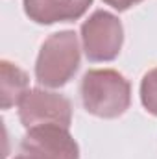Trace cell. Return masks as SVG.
Returning <instances> with one entry per match:
<instances>
[{"instance_id": "obj_1", "label": "cell", "mask_w": 157, "mask_h": 159, "mask_svg": "<svg viewBox=\"0 0 157 159\" xmlns=\"http://www.w3.org/2000/svg\"><path fill=\"white\" fill-rule=\"evenodd\" d=\"M81 102L87 113L100 119H117L129 109L131 85L113 69L85 72L79 85Z\"/></svg>"}, {"instance_id": "obj_2", "label": "cell", "mask_w": 157, "mask_h": 159, "mask_svg": "<svg viewBox=\"0 0 157 159\" xmlns=\"http://www.w3.org/2000/svg\"><path fill=\"white\" fill-rule=\"evenodd\" d=\"M79 43L72 30L52 34L43 43L35 63V78L44 87H63L79 69Z\"/></svg>"}, {"instance_id": "obj_3", "label": "cell", "mask_w": 157, "mask_h": 159, "mask_svg": "<svg viewBox=\"0 0 157 159\" xmlns=\"http://www.w3.org/2000/svg\"><path fill=\"white\" fill-rule=\"evenodd\" d=\"M81 43L89 61H113L118 57L124 43L120 19L104 9L94 11L81 24Z\"/></svg>"}, {"instance_id": "obj_4", "label": "cell", "mask_w": 157, "mask_h": 159, "mask_svg": "<svg viewBox=\"0 0 157 159\" xmlns=\"http://www.w3.org/2000/svg\"><path fill=\"white\" fill-rule=\"evenodd\" d=\"M19 119L26 129L44 124H59L70 128L72 104L59 93L30 89L19 104Z\"/></svg>"}, {"instance_id": "obj_5", "label": "cell", "mask_w": 157, "mask_h": 159, "mask_svg": "<svg viewBox=\"0 0 157 159\" xmlns=\"http://www.w3.org/2000/svg\"><path fill=\"white\" fill-rule=\"evenodd\" d=\"M22 152L32 159H79V146L69 128L44 124L30 128L20 144Z\"/></svg>"}, {"instance_id": "obj_6", "label": "cell", "mask_w": 157, "mask_h": 159, "mask_svg": "<svg viewBox=\"0 0 157 159\" xmlns=\"http://www.w3.org/2000/svg\"><path fill=\"white\" fill-rule=\"evenodd\" d=\"M92 0H22L24 13L37 24H56L78 20Z\"/></svg>"}, {"instance_id": "obj_7", "label": "cell", "mask_w": 157, "mask_h": 159, "mask_svg": "<svg viewBox=\"0 0 157 159\" xmlns=\"http://www.w3.org/2000/svg\"><path fill=\"white\" fill-rule=\"evenodd\" d=\"M28 93V76L22 69L9 61L0 63V98L2 109H9L11 106L20 104L24 94Z\"/></svg>"}, {"instance_id": "obj_8", "label": "cell", "mask_w": 157, "mask_h": 159, "mask_svg": "<svg viewBox=\"0 0 157 159\" xmlns=\"http://www.w3.org/2000/svg\"><path fill=\"white\" fill-rule=\"evenodd\" d=\"M141 102L148 113L157 117V69L146 72L141 81Z\"/></svg>"}, {"instance_id": "obj_9", "label": "cell", "mask_w": 157, "mask_h": 159, "mask_svg": "<svg viewBox=\"0 0 157 159\" xmlns=\"http://www.w3.org/2000/svg\"><path fill=\"white\" fill-rule=\"evenodd\" d=\"M104 2H105L107 6H111L113 9H117V11H126V9H129V7L141 4L142 0H104Z\"/></svg>"}, {"instance_id": "obj_10", "label": "cell", "mask_w": 157, "mask_h": 159, "mask_svg": "<svg viewBox=\"0 0 157 159\" xmlns=\"http://www.w3.org/2000/svg\"><path fill=\"white\" fill-rule=\"evenodd\" d=\"M15 159H32L30 156H26V154H20V156H17Z\"/></svg>"}]
</instances>
